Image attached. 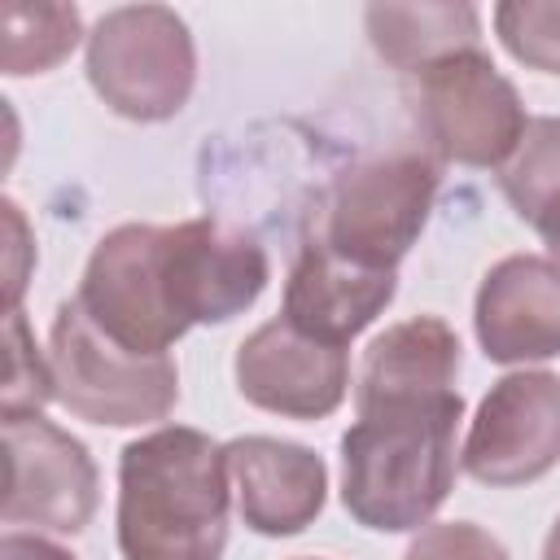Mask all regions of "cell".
<instances>
[{
    "mask_svg": "<svg viewBox=\"0 0 560 560\" xmlns=\"http://www.w3.org/2000/svg\"><path fill=\"white\" fill-rule=\"evenodd\" d=\"M341 433V503L376 534H407L438 516L455 490V429L464 398H381L359 402Z\"/></svg>",
    "mask_w": 560,
    "mask_h": 560,
    "instance_id": "6da1fadb",
    "label": "cell"
},
{
    "mask_svg": "<svg viewBox=\"0 0 560 560\" xmlns=\"http://www.w3.org/2000/svg\"><path fill=\"white\" fill-rule=\"evenodd\" d=\"M228 451L188 424H162L118 455L122 560H223Z\"/></svg>",
    "mask_w": 560,
    "mask_h": 560,
    "instance_id": "7a4b0ae2",
    "label": "cell"
},
{
    "mask_svg": "<svg viewBox=\"0 0 560 560\" xmlns=\"http://www.w3.org/2000/svg\"><path fill=\"white\" fill-rule=\"evenodd\" d=\"M438 184L442 162L424 144L363 158L332 179L311 236L359 267L398 271L402 254L420 241L429 223Z\"/></svg>",
    "mask_w": 560,
    "mask_h": 560,
    "instance_id": "3957f363",
    "label": "cell"
},
{
    "mask_svg": "<svg viewBox=\"0 0 560 560\" xmlns=\"http://www.w3.org/2000/svg\"><path fill=\"white\" fill-rule=\"evenodd\" d=\"M48 363L57 402L79 420L131 429L166 420L179 402V372L171 354H131L109 341L79 298L61 302L48 328Z\"/></svg>",
    "mask_w": 560,
    "mask_h": 560,
    "instance_id": "277c9868",
    "label": "cell"
},
{
    "mask_svg": "<svg viewBox=\"0 0 560 560\" xmlns=\"http://www.w3.org/2000/svg\"><path fill=\"white\" fill-rule=\"evenodd\" d=\"M88 83L118 118H175L197 83V48L188 22L166 4L109 9L88 31Z\"/></svg>",
    "mask_w": 560,
    "mask_h": 560,
    "instance_id": "5b68a950",
    "label": "cell"
},
{
    "mask_svg": "<svg viewBox=\"0 0 560 560\" xmlns=\"http://www.w3.org/2000/svg\"><path fill=\"white\" fill-rule=\"evenodd\" d=\"M411 109L438 162L503 166L516 153L529 127L525 101L481 48L451 52L411 74Z\"/></svg>",
    "mask_w": 560,
    "mask_h": 560,
    "instance_id": "8992f818",
    "label": "cell"
},
{
    "mask_svg": "<svg viewBox=\"0 0 560 560\" xmlns=\"http://www.w3.org/2000/svg\"><path fill=\"white\" fill-rule=\"evenodd\" d=\"M158 245L162 223H118L96 241L74 293L88 319L131 354H166L188 332L166 302Z\"/></svg>",
    "mask_w": 560,
    "mask_h": 560,
    "instance_id": "52a82bcc",
    "label": "cell"
},
{
    "mask_svg": "<svg viewBox=\"0 0 560 560\" xmlns=\"http://www.w3.org/2000/svg\"><path fill=\"white\" fill-rule=\"evenodd\" d=\"M158 267H162L166 302L184 328L223 324L249 311L271 276L258 236L228 228L210 214L162 228Z\"/></svg>",
    "mask_w": 560,
    "mask_h": 560,
    "instance_id": "ba28073f",
    "label": "cell"
},
{
    "mask_svg": "<svg viewBox=\"0 0 560 560\" xmlns=\"http://www.w3.org/2000/svg\"><path fill=\"white\" fill-rule=\"evenodd\" d=\"M4 429V525H35L52 534H79L96 516L101 477L88 446L61 424L35 416H0Z\"/></svg>",
    "mask_w": 560,
    "mask_h": 560,
    "instance_id": "9c48e42d",
    "label": "cell"
},
{
    "mask_svg": "<svg viewBox=\"0 0 560 560\" xmlns=\"http://www.w3.org/2000/svg\"><path fill=\"white\" fill-rule=\"evenodd\" d=\"M459 464L481 486H529L560 464V376L508 372L481 398Z\"/></svg>",
    "mask_w": 560,
    "mask_h": 560,
    "instance_id": "30bf717a",
    "label": "cell"
},
{
    "mask_svg": "<svg viewBox=\"0 0 560 560\" xmlns=\"http://www.w3.org/2000/svg\"><path fill=\"white\" fill-rule=\"evenodd\" d=\"M232 372L245 402L284 420H324L346 402L350 389L346 346H324L280 315L241 341Z\"/></svg>",
    "mask_w": 560,
    "mask_h": 560,
    "instance_id": "8fae6325",
    "label": "cell"
},
{
    "mask_svg": "<svg viewBox=\"0 0 560 560\" xmlns=\"http://www.w3.org/2000/svg\"><path fill=\"white\" fill-rule=\"evenodd\" d=\"M472 324L486 359L538 363L560 354V262L551 254H508L477 289Z\"/></svg>",
    "mask_w": 560,
    "mask_h": 560,
    "instance_id": "7c38bea8",
    "label": "cell"
},
{
    "mask_svg": "<svg viewBox=\"0 0 560 560\" xmlns=\"http://www.w3.org/2000/svg\"><path fill=\"white\" fill-rule=\"evenodd\" d=\"M223 451H228L236 512L254 534L289 538L302 534L324 512L328 468L311 446L267 433H245L223 442Z\"/></svg>",
    "mask_w": 560,
    "mask_h": 560,
    "instance_id": "4fadbf2b",
    "label": "cell"
},
{
    "mask_svg": "<svg viewBox=\"0 0 560 560\" xmlns=\"http://www.w3.org/2000/svg\"><path fill=\"white\" fill-rule=\"evenodd\" d=\"M398 293V271L359 267L332 254L324 241L306 236L298 262L284 280L280 319L324 346H350Z\"/></svg>",
    "mask_w": 560,
    "mask_h": 560,
    "instance_id": "5bb4252c",
    "label": "cell"
},
{
    "mask_svg": "<svg viewBox=\"0 0 560 560\" xmlns=\"http://www.w3.org/2000/svg\"><path fill=\"white\" fill-rule=\"evenodd\" d=\"M459 376V337L442 315H411L389 324L363 350L354 381V407L381 398H429L451 394Z\"/></svg>",
    "mask_w": 560,
    "mask_h": 560,
    "instance_id": "9a60e30c",
    "label": "cell"
},
{
    "mask_svg": "<svg viewBox=\"0 0 560 560\" xmlns=\"http://www.w3.org/2000/svg\"><path fill=\"white\" fill-rule=\"evenodd\" d=\"M363 26L372 48L402 74H420L451 52L481 48V18L472 4H368Z\"/></svg>",
    "mask_w": 560,
    "mask_h": 560,
    "instance_id": "2e32d148",
    "label": "cell"
},
{
    "mask_svg": "<svg viewBox=\"0 0 560 560\" xmlns=\"http://www.w3.org/2000/svg\"><path fill=\"white\" fill-rule=\"evenodd\" d=\"M499 188L508 206L547 241H560V118H529L516 153L499 166Z\"/></svg>",
    "mask_w": 560,
    "mask_h": 560,
    "instance_id": "e0dca14e",
    "label": "cell"
},
{
    "mask_svg": "<svg viewBox=\"0 0 560 560\" xmlns=\"http://www.w3.org/2000/svg\"><path fill=\"white\" fill-rule=\"evenodd\" d=\"M0 31H4V48H0L4 74H44L61 57H70V48L83 35V18L74 4L9 0L0 9Z\"/></svg>",
    "mask_w": 560,
    "mask_h": 560,
    "instance_id": "ac0fdd59",
    "label": "cell"
},
{
    "mask_svg": "<svg viewBox=\"0 0 560 560\" xmlns=\"http://www.w3.org/2000/svg\"><path fill=\"white\" fill-rule=\"evenodd\" d=\"M503 48L542 74H560V0H503L494 4Z\"/></svg>",
    "mask_w": 560,
    "mask_h": 560,
    "instance_id": "d6986e66",
    "label": "cell"
},
{
    "mask_svg": "<svg viewBox=\"0 0 560 560\" xmlns=\"http://www.w3.org/2000/svg\"><path fill=\"white\" fill-rule=\"evenodd\" d=\"M4 385H0V416H35L48 398H57L52 385V363L39 354L22 311H4Z\"/></svg>",
    "mask_w": 560,
    "mask_h": 560,
    "instance_id": "ffe728a7",
    "label": "cell"
},
{
    "mask_svg": "<svg viewBox=\"0 0 560 560\" xmlns=\"http://www.w3.org/2000/svg\"><path fill=\"white\" fill-rule=\"evenodd\" d=\"M402 560H512L508 547L486 534L472 521H442V525H424Z\"/></svg>",
    "mask_w": 560,
    "mask_h": 560,
    "instance_id": "44dd1931",
    "label": "cell"
},
{
    "mask_svg": "<svg viewBox=\"0 0 560 560\" xmlns=\"http://www.w3.org/2000/svg\"><path fill=\"white\" fill-rule=\"evenodd\" d=\"M0 560H74L66 547L39 538V534H22V529H9L0 538Z\"/></svg>",
    "mask_w": 560,
    "mask_h": 560,
    "instance_id": "7402d4cb",
    "label": "cell"
},
{
    "mask_svg": "<svg viewBox=\"0 0 560 560\" xmlns=\"http://www.w3.org/2000/svg\"><path fill=\"white\" fill-rule=\"evenodd\" d=\"M542 560H560V521L547 529V542H542Z\"/></svg>",
    "mask_w": 560,
    "mask_h": 560,
    "instance_id": "603a6c76",
    "label": "cell"
},
{
    "mask_svg": "<svg viewBox=\"0 0 560 560\" xmlns=\"http://www.w3.org/2000/svg\"><path fill=\"white\" fill-rule=\"evenodd\" d=\"M551 258H556V262H560V241H556V245H551Z\"/></svg>",
    "mask_w": 560,
    "mask_h": 560,
    "instance_id": "cb8c5ba5",
    "label": "cell"
},
{
    "mask_svg": "<svg viewBox=\"0 0 560 560\" xmlns=\"http://www.w3.org/2000/svg\"><path fill=\"white\" fill-rule=\"evenodd\" d=\"M302 560H319V556H302Z\"/></svg>",
    "mask_w": 560,
    "mask_h": 560,
    "instance_id": "d4e9b609",
    "label": "cell"
}]
</instances>
